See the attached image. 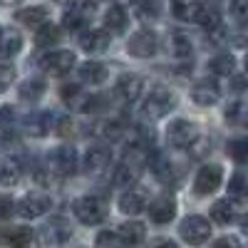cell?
I'll return each mask as SVG.
<instances>
[{"instance_id": "obj_1", "label": "cell", "mask_w": 248, "mask_h": 248, "mask_svg": "<svg viewBox=\"0 0 248 248\" xmlns=\"http://www.w3.org/2000/svg\"><path fill=\"white\" fill-rule=\"evenodd\" d=\"M72 214L77 216L79 223L85 226H97L107 218V203L102 201L99 196H79L72 203Z\"/></svg>"}, {"instance_id": "obj_2", "label": "cell", "mask_w": 248, "mask_h": 248, "mask_svg": "<svg viewBox=\"0 0 248 248\" xmlns=\"http://www.w3.org/2000/svg\"><path fill=\"white\" fill-rule=\"evenodd\" d=\"M176 107V94L167 87H154L149 92V97L144 99V114H147L149 119H161L167 117L171 109Z\"/></svg>"}, {"instance_id": "obj_3", "label": "cell", "mask_w": 248, "mask_h": 248, "mask_svg": "<svg viewBox=\"0 0 248 248\" xmlns=\"http://www.w3.org/2000/svg\"><path fill=\"white\" fill-rule=\"evenodd\" d=\"M167 141L174 149H189L199 141V127L189 119H174L167 129Z\"/></svg>"}, {"instance_id": "obj_4", "label": "cell", "mask_w": 248, "mask_h": 248, "mask_svg": "<svg viewBox=\"0 0 248 248\" xmlns=\"http://www.w3.org/2000/svg\"><path fill=\"white\" fill-rule=\"evenodd\" d=\"M179 236L191 246H201L211 236V223L203 216H186L179 226Z\"/></svg>"}, {"instance_id": "obj_5", "label": "cell", "mask_w": 248, "mask_h": 248, "mask_svg": "<svg viewBox=\"0 0 248 248\" xmlns=\"http://www.w3.org/2000/svg\"><path fill=\"white\" fill-rule=\"evenodd\" d=\"M156 50H159V37L154 30H137L127 43V52L132 57H139V60L154 57Z\"/></svg>"}, {"instance_id": "obj_6", "label": "cell", "mask_w": 248, "mask_h": 248, "mask_svg": "<svg viewBox=\"0 0 248 248\" xmlns=\"http://www.w3.org/2000/svg\"><path fill=\"white\" fill-rule=\"evenodd\" d=\"M92 15H94L92 0H75V3L65 10V15H62V25L67 30H85Z\"/></svg>"}, {"instance_id": "obj_7", "label": "cell", "mask_w": 248, "mask_h": 248, "mask_svg": "<svg viewBox=\"0 0 248 248\" xmlns=\"http://www.w3.org/2000/svg\"><path fill=\"white\" fill-rule=\"evenodd\" d=\"M52 209V199L47 194H28L15 203V214H20L23 218H40Z\"/></svg>"}, {"instance_id": "obj_8", "label": "cell", "mask_w": 248, "mask_h": 248, "mask_svg": "<svg viewBox=\"0 0 248 248\" xmlns=\"http://www.w3.org/2000/svg\"><path fill=\"white\" fill-rule=\"evenodd\" d=\"M47 167L57 179H65L72 176L77 171V154L70 147H57L50 156H47Z\"/></svg>"}, {"instance_id": "obj_9", "label": "cell", "mask_w": 248, "mask_h": 248, "mask_svg": "<svg viewBox=\"0 0 248 248\" xmlns=\"http://www.w3.org/2000/svg\"><path fill=\"white\" fill-rule=\"evenodd\" d=\"M223 181V169L218 164H203V167L196 171V179H194V191L199 196H209L214 194Z\"/></svg>"}, {"instance_id": "obj_10", "label": "cell", "mask_w": 248, "mask_h": 248, "mask_svg": "<svg viewBox=\"0 0 248 248\" xmlns=\"http://www.w3.org/2000/svg\"><path fill=\"white\" fill-rule=\"evenodd\" d=\"M75 62H77L75 52H70V50H52V52L40 57V67H43L47 75L62 77V75H67L75 67Z\"/></svg>"}, {"instance_id": "obj_11", "label": "cell", "mask_w": 248, "mask_h": 248, "mask_svg": "<svg viewBox=\"0 0 248 248\" xmlns=\"http://www.w3.org/2000/svg\"><path fill=\"white\" fill-rule=\"evenodd\" d=\"M191 99L201 107H211L221 99V87L218 82L211 79V77H203V79H196L194 87H191Z\"/></svg>"}, {"instance_id": "obj_12", "label": "cell", "mask_w": 248, "mask_h": 248, "mask_svg": "<svg viewBox=\"0 0 248 248\" xmlns=\"http://www.w3.org/2000/svg\"><path fill=\"white\" fill-rule=\"evenodd\" d=\"M149 218L154 221V223H159V226H164V223H171L174 218H176V201L169 196V194H164V196H159V199H154L152 203H149Z\"/></svg>"}, {"instance_id": "obj_13", "label": "cell", "mask_w": 248, "mask_h": 248, "mask_svg": "<svg viewBox=\"0 0 248 248\" xmlns=\"http://www.w3.org/2000/svg\"><path fill=\"white\" fill-rule=\"evenodd\" d=\"M119 211L122 214H129V216H137L147 209V191L137 189V186H129L127 191L119 196Z\"/></svg>"}, {"instance_id": "obj_14", "label": "cell", "mask_w": 248, "mask_h": 248, "mask_svg": "<svg viewBox=\"0 0 248 248\" xmlns=\"http://www.w3.org/2000/svg\"><path fill=\"white\" fill-rule=\"evenodd\" d=\"M112 43V35L107 30H99V28H90L79 35V47L85 52H105Z\"/></svg>"}, {"instance_id": "obj_15", "label": "cell", "mask_w": 248, "mask_h": 248, "mask_svg": "<svg viewBox=\"0 0 248 248\" xmlns=\"http://www.w3.org/2000/svg\"><path fill=\"white\" fill-rule=\"evenodd\" d=\"M114 90H117V94H119L124 102H137V99L141 97V92H144V79H141L139 75L127 72V75H122V77L117 79Z\"/></svg>"}, {"instance_id": "obj_16", "label": "cell", "mask_w": 248, "mask_h": 248, "mask_svg": "<svg viewBox=\"0 0 248 248\" xmlns=\"http://www.w3.org/2000/svg\"><path fill=\"white\" fill-rule=\"evenodd\" d=\"M112 164V152L107 147H90L85 154V169L97 174V171H105Z\"/></svg>"}, {"instance_id": "obj_17", "label": "cell", "mask_w": 248, "mask_h": 248, "mask_svg": "<svg viewBox=\"0 0 248 248\" xmlns=\"http://www.w3.org/2000/svg\"><path fill=\"white\" fill-rule=\"evenodd\" d=\"M139 174H141V167L127 159V161H122L119 167L114 169L112 181H114L117 186H124V189H129V186H134V184L139 181Z\"/></svg>"}, {"instance_id": "obj_18", "label": "cell", "mask_w": 248, "mask_h": 248, "mask_svg": "<svg viewBox=\"0 0 248 248\" xmlns=\"http://www.w3.org/2000/svg\"><path fill=\"white\" fill-rule=\"evenodd\" d=\"M52 129V114L47 112H30L25 117V132L30 137H45Z\"/></svg>"}, {"instance_id": "obj_19", "label": "cell", "mask_w": 248, "mask_h": 248, "mask_svg": "<svg viewBox=\"0 0 248 248\" xmlns=\"http://www.w3.org/2000/svg\"><path fill=\"white\" fill-rule=\"evenodd\" d=\"M77 75L85 85H102L107 79V65H102V62H82Z\"/></svg>"}, {"instance_id": "obj_20", "label": "cell", "mask_w": 248, "mask_h": 248, "mask_svg": "<svg viewBox=\"0 0 248 248\" xmlns=\"http://www.w3.org/2000/svg\"><path fill=\"white\" fill-rule=\"evenodd\" d=\"M127 25H129L127 10H124L122 5H109L107 13H105V28L112 30V32H117V35H122L124 30H127Z\"/></svg>"}, {"instance_id": "obj_21", "label": "cell", "mask_w": 248, "mask_h": 248, "mask_svg": "<svg viewBox=\"0 0 248 248\" xmlns=\"http://www.w3.org/2000/svg\"><path fill=\"white\" fill-rule=\"evenodd\" d=\"M72 236V229L65 218H52L45 229H43V238L50 241V243H62Z\"/></svg>"}, {"instance_id": "obj_22", "label": "cell", "mask_w": 248, "mask_h": 248, "mask_svg": "<svg viewBox=\"0 0 248 248\" xmlns=\"http://www.w3.org/2000/svg\"><path fill=\"white\" fill-rule=\"evenodd\" d=\"M122 243H129V246H137V243H144V238H147V229H144V223L139 221H127L122 223L117 229Z\"/></svg>"}, {"instance_id": "obj_23", "label": "cell", "mask_w": 248, "mask_h": 248, "mask_svg": "<svg viewBox=\"0 0 248 248\" xmlns=\"http://www.w3.org/2000/svg\"><path fill=\"white\" fill-rule=\"evenodd\" d=\"M17 20L23 25H28V28H40L43 23H47L50 20V13H47V8H43V5H32V8H23L17 13Z\"/></svg>"}, {"instance_id": "obj_24", "label": "cell", "mask_w": 248, "mask_h": 248, "mask_svg": "<svg viewBox=\"0 0 248 248\" xmlns=\"http://www.w3.org/2000/svg\"><path fill=\"white\" fill-rule=\"evenodd\" d=\"M124 132H127V124H124V119H105L97 124V137L107 139V141H117L124 137Z\"/></svg>"}, {"instance_id": "obj_25", "label": "cell", "mask_w": 248, "mask_h": 248, "mask_svg": "<svg viewBox=\"0 0 248 248\" xmlns=\"http://www.w3.org/2000/svg\"><path fill=\"white\" fill-rule=\"evenodd\" d=\"M20 50H23V37H20V32L0 28V55L3 57H15Z\"/></svg>"}, {"instance_id": "obj_26", "label": "cell", "mask_w": 248, "mask_h": 248, "mask_svg": "<svg viewBox=\"0 0 248 248\" xmlns=\"http://www.w3.org/2000/svg\"><path fill=\"white\" fill-rule=\"evenodd\" d=\"M60 40H62V30H60L57 25H52L50 20L40 25L37 32H35V45H37V47H52V45L60 43Z\"/></svg>"}, {"instance_id": "obj_27", "label": "cell", "mask_w": 248, "mask_h": 248, "mask_svg": "<svg viewBox=\"0 0 248 248\" xmlns=\"http://www.w3.org/2000/svg\"><path fill=\"white\" fill-rule=\"evenodd\" d=\"M211 218L221 226H229L233 218H236V203L231 199H221V201H214L211 206Z\"/></svg>"}, {"instance_id": "obj_28", "label": "cell", "mask_w": 248, "mask_h": 248, "mask_svg": "<svg viewBox=\"0 0 248 248\" xmlns=\"http://www.w3.org/2000/svg\"><path fill=\"white\" fill-rule=\"evenodd\" d=\"M20 176H23V164H20V159L10 156V159H3L0 161V184H17Z\"/></svg>"}, {"instance_id": "obj_29", "label": "cell", "mask_w": 248, "mask_h": 248, "mask_svg": "<svg viewBox=\"0 0 248 248\" xmlns=\"http://www.w3.org/2000/svg\"><path fill=\"white\" fill-rule=\"evenodd\" d=\"M209 70H211V75H218V77H231L236 72V57L229 52H221V55L211 57Z\"/></svg>"}, {"instance_id": "obj_30", "label": "cell", "mask_w": 248, "mask_h": 248, "mask_svg": "<svg viewBox=\"0 0 248 248\" xmlns=\"http://www.w3.org/2000/svg\"><path fill=\"white\" fill-rule=\"evenodd\" d=\"M199 10H201V3H199V0H171V13H174V17L184 20V23L196 20Z\"/></svg>"}, {"instance_id": "obj_31", "label": "cell", "mask_w": 248, "mask_h": 248, "mask_svg": "<svg viewBox=\"0 0 248 248\" xmlns=\"http://www.w3.org/2000/svg\"><path fill=\"white\" fill-rule=\"evenodd\" d=\"M17 94H20V99H23V102H30V105H32V102H37L40 97L45 94V82L43 79H35V77L32 79H25L23 85H20Z\"/></svg>"}, {"instance_id": "obj_32", "label": "cell", "mask_w": 248, "mask_h": 248, "mask_svg": "<svg viewBox=\"0 0 248 248\" xmlns=\"http://www.w3.org/2000/svg\"><path fill=\"white\" fill-rule=\"evenodd\" d=\"M77 109H79V112H85V114L105 112V109H109V99H107V97H102V94H90V97L82 94V99L77 102Z\"/></svg>"}, {"instance_id": "obj_33", "label": "cell", "mask_w": 248, "mask_h": 248, "mask_svg": "<svg viewBox=\"0 0 248 248\" xmlns=\"http://www.w3.org/2000/svg\"><path fill=\"white\" fill-rule=\"evenodd\" d=\"M196 23H199L203 30H209V32L218 30L221 23H223L221 10H216V8H203V5H201V10H199V15H196Z\"/></svg>"}, {"instance_id": "obj_34", "label": "cell", "mask_w": 248, "mask_h": 248, "mask_svg": "<svg viewBox=\"0 0 248 248\" xmlns=\"http://www.w3.org/2000/svg\"><path fill=\"white\" fill-rule=\"evenodd\" d=\"M0 241H5L10 246H28L32 241V231L25 229V226H15V229L5 231V236H0Z\"/></svg>"}, {"instance_id": "obj_35", "label": "cell", "mask_w": 248, "mask_h": 248, "mask_svg": "<svg viewBox=\"0 0 248 248\" xmlns=\"http://www.w3.org/2000/svg\"><path fill=\"white\" fill-rule=\"evenodd\" d=\"M229 156H231L236 164H246V159H248V141H246V139H233V141H229Z\"/></svg>"}, {"instance_id": "obj_36", "label": "cell", "mask_w": 248, "mask_h": 248, "mask_svg": "<svg viewBox=\"0 0 248 248\" xmlns=\"http://www.w3.org/2000/svg\"><path fill=\"white\" fill-rule=\"evenodd\" d=\"M161 15V3L159 0H141L139 3V17L141 20H156Z\"/></svg>"}, {"instance_id": "obj_37", "label": "cell", "mask_w": 248, "mask_h": 248, "mask_svg": "<svg viewBox=\"0 0 248 248\" xmlns=\"http://www.w3.org/2000/svg\"><path fill=\"white\" fill-rule=\"evenodd\" d=\"M171 45H174L176 57H186V60L191 57V40L186 37L184 32H176V35L171 37Z\"/></svg>"}, {"instance_id": "obj_38", "label": "cell", "mask_w": 248, "mask_h": 248, "mask_svg": "<svg viewBox=\"0 0 248 248\" xmlns=\"http://www.w3.org/2000/svg\"><path fill=\"white\" fill-rule=\"evenodd\" d=\"M246 189H248L246 176H243L241 171H238V174H233V176H231V181H229V194H231L233 199H243Z\"/></svg>"}, {"instance_id": "obj_39", "label": "cell", "mask_w": 248, "mask_h": 248, "mask_svg": "<svg viewBox=\"0 0 248 248\" xmlns=\"http://www.w3.org/2000/svg\"><path fill=\"white\" fill-rule=\"evenodd\" d=\"M13 82H15V67L10 65V62L0 60V92H5Z\"/></svg>"}, {"instance_id": "obj_40", "label": "cell", "mask_w": 248, "mask_h": 248, "mask_svg": "<svg viewBox=\"0 0 248 248\" xmlns=\"http://www.w3.org/2000/svg\"><path fill=\"white\" fill-rule=\"evenodd\" d=\"M60 97H62L65 105H75L77 107V102L82 99V90H79V85H62Z\"/></svg>"}, {"instance_id": "obj_41", "label": "cell", "mask_w": 248, "mask_h": 248, "mask_svg": "<svg viewBox=\"0 0 248 248\" xmlns=\"http://www.w3.org/2000/svg\"><path fill=\"white\" fill-rule=\"evenodd\" d=\"M15 122H17V112L15 107H3L0 109V129H13L15 127Z\"/></svg>"}, {"instance_id": "obj_42", "label": "cell", "mask_w": 248, "mask_h": 248, "mask_svg": "<svg viewBox=\"0 0 248 248\" xmlns=\"http://www.w3.org/2000/svg\"><path fill=\"white\" fill-rule=\"evenodd\" d=\"M241 117H243V102L236 99V102H231V105L226 107V119H229L231 124H238Z\"/></svg>"}, {"instance_id": "obj_43", "label": "cell", "mask_w": 248, "mask_h": 248, "mask_svg": "<svg viewBox=\"0 0 248 248\" xmlns=\"http://www.w3.org/2000/svg\"><path fill=\"white\" fill-rule=\"evenodd\" d=\"M15 214V201L8 194H0V218H10Z\"/></svg>"}, {"instance_id": "obj_44", "label": "cell", "mask_w": 248, "mask_h": 248, "mask_svg": "<svg viewBox=\"0 0 248 248\" xmlns=\"http://www.w3.org/2000/svg\"><path fill=\"white\" fill-rule=\"evenodd\" d=\"M97 246H119L122 243V238H119V233L117 231H102L99 236H97V241H94Z\"/></svg>"}, {"instance_id": "obj_45", "label": "cell", "mask_w": 248, "mask_h": 248, "mask_svg": "<svg viewBox=\"0 0 248 248\" xmlns=\"http://www.w3.org/2000/svg\"><path fill=\"white\" fill-rule=\"evenodd\" d=\"M55 127H57V134H60V137H70V134L75 132V122H72L70 117H57Z\"/></svg>"}, {"instance_id": "obj_46", "label": "cell", "mask_w": 248, "mask_h": 248, "mask_svg": "<svg viewBox=\"0 0 248 248\" xmlns=\"http://www.w3.org/2000/svg\"><path fill=\"white\" fill-rule=\"evenodd\" d=\"M231 15L243 25V20H246V0H231Z\"/></svg>"}, {"instance_id": "obj_47", "label": "cell", "mask_w": 248, "mask_h": 248, "mask_svg": "<svg viewBox=\"0 0 248 248\" xmlns=\"http://www.w3.org/2000/svg\"><path fill=\"white\" fill-rule=\"evenodd\" d=\"M231 77H233V92L241 94L243 92V85H246V77L243 75H231Z\"/></svg>"}, {"instance_id": "obj_48", "label": "cell", "mask_w": 248, "mask_h": 248, "mask_svg": "<svg viewBox=\"0 0 248 248\" xmlns=\"http://www.w3.org/2000/svg\"><path fill=\"white\" fill-rule=\"evenodd\" d=\"M216 246H238V238H229V236H226V238H218Z\"/></svg>"}, {"instance_id": "obj_49", "label": "cell", "mask_w": 248, "mask_h": 248, "mask_svg": "<svg viewBox=\"0 0 248 248\" xmlns=\"http://www.w3.org/2000/svg\"><path fill=\"white\" fill-rule=\"evenodd\" d=\"M3 5H17V3H23V0H0Z\"/></svg>"}, {"instance_id": "obj_50", "label": "cell", "mask_w": 248, "mask_h": 248, "mask_svg": "<svg viewBox=\"0 0 248 248\" xmlns=\"http://www.w3.org/2000/svg\"><path fill=\"white\" fill-rule=\"evenodd\" d=\"M127 3H134V0H127Z\"/></svg>"}]
</instances>
